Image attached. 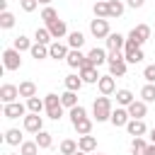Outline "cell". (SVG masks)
I'll return each mask as SVG.
<instances>
[{
  "label": "cell",
  "mask_w": 155,
  "mask_h": 155,
  "mask_svg": "<svg viewBox=\"0 0 155 155\" xmlns=\"http://www.w3.org/2000/svg\"><path fill=\"white\" fill-rule=\"evenodd\" d=\"M41 19H44V24H51V22H56L58 19V12H56V7H44L41 10Z\"/></svg>",
  "instance_id": "40"
},
{
  "label": "cell",
  "mask_w": 155,
  "mask_h": 155,
  "mask_svg": "<svg viewBox=\"0 0 155 155\" xmlns=\"http://www.w3.org/2000/svg\"><path fill=\"white\" fill-rule=\"evenodd\" d=\"M97 90H99L104 97L116 94V80H114L111 75H102V78H99V82H97Z\"/></svg>",
  "instance_id": "14"
},
{
  "label": "cell",
  "mask_w": 155,
  "mask_h": 155,
  "mask_svg": "<svg viewBox=\"0 0 155 155\" xmlns=\"http://www.w3.org/2000/svg\"><path fill=\"white\" fill-rule=\"evenodd\" d=\"M148 148V140L143 138V136H138V138H131V150L133 153H143Z\"/></svg>",
  "instance_id": "41"
},
{
  "label": "cell",
  "mask_w": 155,
  "mask_h": 155,
  "mask_svg": "<svg viewBox=\"0 0 155 155\" xmlns=\"http://www.w3.org/2000/svg\"><path fill=\"white\" fill-rule=\"evenodd\" d=\"M15 15L10 12V10H5V12H0V29H12L15 27Z\"/></svg>",
  "instance_id": "37"
},
{
  "label": "cell",
  "mask_w": 155,
  "mask_h": 155,
  "mask_svg": "<svg viewBox=\"0 0 155 155\" xmlns=\"http://www.w3.org/2000/svg\"><path fill=\"white\" fill-rule=\"evenodd\" d=\"M124 58H126V63H140L145 56H143V48L138 46V44H133V41H128L126 39V46H124Z\"/></svg>",
  "instance_id": "6"
},
{
  "label": "cell",
  "mask_w": 155,
  "mask_h": 155,
  "mask_svg": "<svg viewBox=\"0 0 155 155\" xmlns=\"http://www.w3.org/2000/svg\"><path fill=\"white\" fill-rule=\"evenodd\" d=\"M126 131H128V136L138 138V136H145V133H148V126H145L143 119H131V121L126 124Z\"/></svg>",
  "instance_id": "16"
},
{
  "label": "cell",
  "mask_w": 155,
  "mask_h": 155,
  "mask_svg": "<svg viewBox=\"0 0 155 155\" xmlns=\"http://www.w3.org/2000/svg\"><path fill=\"white\" fill-rule=\"evenodd\" d=\"M75 155H90V153H82V150H78V153H75Z\"/></svg>",
  "instance_id": "48"
},
{
  "label": "cell",
  "mask_w": 155,
  "mask_h": 155,
  "mask_svg": "<svg viewBox=\"0 0 155 155\" xmlns=\"http://www.w3.org/2000/svg\"><path fill=\"white\" fill-rule=\"evenodd\" d=\"M5 143H7V145H22V143H24L22 131H19V128H7V131H5Z\"/></svg>",
  "instance_id": "25"
},
{
  "label": "cell",
  "mask_w": 155,
  "mask_h": 155,
  "mask_svg": "<svg viewBox=\"0 0 155 155\" xmlns=\"http://www.w3.org/2000/svg\"><path fill=\"white\" fill-rule=\"evenodd\" d=\"M68 46H70L73 51H80V48L85 46V34H82V31H70V34H68Z\"/></svg>",
  "instance_id": "22"
},
{
  "label": "cell",
  "mask_w": 155,
  "mask_h": 155,
  "mask_svg": "<svg viewBox=\"0 0 155 155\" xmlns=\"http://www.w3.org/2000/svg\"><path fill=\"white\" fill-rule=\"evenodd\" d=\"M126 5H128V7H133V10H138V7H143V5H145V0H126Z\"/></svg>",
  "instance_id": "44"
},
{
  "label": "cell",
  "mask_w": 155,
  "mask_h": 155,
  "mask_svg": "<svg viewBox=\"0 0 155 155\" xmlns=\"http://www.w3.org/2000/svg\"><path fill=\"white\" fill-rule=\"evenodd\" d=\"M133 155H143V153H133Z\"/></svg>",
  "instance_id": "50"
},
{
  "label": "cell",
  "mask_w": 155,
  "mask_h": 155,
  "mask_svg": "<svg viewBox=\"0 0 155 155\" xmlns=\"http://www.w3.org/2000/svg\"><path fill=\"white\" fill-rule=\"evenodd\" d=\"M29 53H31V58H36V61H44V58H48V46H44V44H34Z\"/></svg>",
  "instance_id": "38"
},
{
  "label": "cell",
  "mask_w": 155,
  "mask_h": 155,
  "mask_svg": "<svg viewBox=\"0 0 155 155\" xmlns=\"http://www.w3.org/2000/svg\"><path fill=\"white\" fill-rule=\"evenodd\" d=\"M78 75L82 78V82H87V85H94V82H99V73H97V68L94 65H87V68H82V70H78Z\"/></svg>",
  "instance_id": "19"
},
{
  "label": "cell",
  "mask_w": 155,
  "mask_h": 155,
  "mask_svg": "<svg viewBox=\"0 0 155 155\" xmlns=\"http://www.w3.org/2000/svg\"><path fill=\"white\" fill-rule=\"evenodd\" d=\"M70 53V46L68 44H61V41H53L48 46V58H56V61H65Z\"/></svg>",
  "instance_id": "11"
},
{
  "label": "cell",
  "mask_w": 155,
  "mask_h": 155,
  "mask_svg": "<svg viewBox=\"0 0 155 155\" xmlns=\"http://www.w3.org/2000/svg\"><path fill=\"white\" fill-rule=\"evenodd\" d=\"M140 99H143L145 104L155 102V85H153V82H145V85L140 87Z\"/></svg>",
  "instance_id": "33"
},
{
  "label": "cell",
  "mask_w": 155,
  "mask_h": 155,
  "mask_svg": "<svg viewBox=\"0 0 155 155\" xmlns=\"http://www.w3.org/2000/svg\"><path fill=\"white\" fill-rule=\"evenodd\" d=\"M34 44L51 46V44H53V36H51V31H48L46 27H36V31H34Z\"/></svg>",
  "instance_id": "21"
},
{
  "label": "cell",
  "mask_w": 155,
  "mask_h": 155,
  "mask_svg": "<svg viewBox=\"0 0 155 155\" xmlns=\"http://www.w3.org/2000/svg\"><path fill=\"white\" fill-rule=\"evenodd\" d=\"M143 155H155V145H153V143H148V148L143 150Z\"/></svg>",
  "instance_id": "45"
},
{
  "label": "cell",
  "mask_w": 155,
  "mask_h": 155,
  "mask_svg": "<svg viewBox=\"0 0 155 155\" xmlns=\"http://www.w3.org/2000/svg\"><path fill=\"white\" fill-rule=\"evenodd\" d=\"M29 114V109H27V104H22V102H12V104H2V116L5 119H24Z\"/></svg>",
  "instance_id": "7"
},
{
  "label": "cell",
  "mask_w": 155,
  "mask_h": 155,
  "mask_svg": "<svg viewBox=\"0 0 155 155\" xmlns=\"http://www.w3.org/2000/svg\"><path fill=\"white\" fill-rule=\"evenodd\" d=\"M68 116H70V124H78L80 119H85V116H87V109H85L82 104H78V107L68 109Z\"/></svg>",
  "instance_id": "36"
},
{
  "label": "cell",
  "mask_w": 155,
  "mask_h": 155,
  "mask_svg": "<svg viewBox=\"0 0 155 155\" xmlns=\"http://www.w3.org/2000/svg\"><path fill=\"white\" fill-rule=\"evenodd\" d=\"M87 58L92 61V65H94V68H99V65H104V63L109 61V53H107L104 48H99V46H94V48H90V53H87Z\"/></svg>",
  "instance_id": "17"
},
{
  "label": "cell",
  "mask_w": 155,
  "mask_h": 155,
  "mask_svg": "<svg viewBox=\"0 0 155 155\" xmlns=\"http://www.w3.org/2000/svg\"><path fill=\"white\" fill-rule=\"evenodd\" d=\"M102 2H109V0H102Z\"/></svg>",
  "instance_id": "51"
},
{
  "label": "cell",
  "mask_w": 155,
  "mask_h": 155,
  "mask_svg": "<svg viewBox=\"0 0 155 155\" xmlns=\"http://www.w3.org/2000/svg\"><path fill=\"white\" fill-rule=\"evenodd\" d=\"M46 29L51 31V36H53V41H58V39H63V36H68V34H70L63 19H56V22H51V24H46Z\"/></svg>",
  "instance_id": "15"
},
{
  "label": "cell",
  "mask_w": 155,
  "mask_h": 155,
  "mask_svg": "<svg viewBox=\"0 0 155 155\" xmlns=\"http://www.w3.org/2000/svg\"><path fill=\"white\" fill-rule=\"evenodd\" d=\"M31 46H34V44H31V41H29V39L24 36V34L15 36V41H12V48H17L19 53H22V51H31Z\"/></svg>",
  "instance_id": "31"
},
{
  "label": "cell",
  "mask_w": 155,
  "mask_h": 155,
  "mask_svg": "<svg viewBox=\"0 0 155 155\" xmlns=\"http://www.w3.org/2000/svg\"><path fill=\"white\" fill-rule=\"evenodd\" d=\"M143 78H145V82H153L155 85V63H150V65L143 68Z\"/></svg>",
  "instance_id": "42"
},
{
  "label": "cell",
  "mask_w": 155,
  "mask_h": 155,
  "mask_svg": "<svg viewBox=\"0 0 155 155\" xmlns=\"http://www.w3.org/2000/svg\"><path fill=\"white\" fill-rule=\"evenodd\" d=\"M73 128L78 131V136H90V133H92V119L85 116V119H80L78 124H73Z\"/></svg>",
  "instance_id": "28"
},
{
  "label": "cell",
  "mask_w": 155,
  "mask_h": 155,
  "mask_svg": "<svg viewBox=\"0 0 155 155\" xmlns=\"http://www.w3.org/2000/svg\"><path fill=\"white\" fill-rule=\"evenodd\" d=\"M97 155H104V153H97Z\"/></svg>",
  "instance_id": "52"
},
{
  "label": "cell",
  "mask_w": 155,
  "mask_h": 155,
  "mask_svg": "<svg viewBox=\"0 0 155 155\" xmlns=\"http://www.w3.org/2000/svg\"><path fill=\"white\" fill-rule=\"evenodd\" d=\"M44 104H46V116L48 119H53V121H61L63 119V104H61V94H56V92H48L46 97H44Z\"/></svg>",
  "instance_id": "3"
},
{
  "label": "cell",
  "mask_w": 155,
  "mask_h": 155,
  "mask_svg": "<svg viewBox=\"0 0 155 155\" xmlns=\"http://www.w3.org/2000/svg\"><path fill=\"white\" fill-rule=\"evenodd\" d=\"M126 109H128L131 119H145V114H148V104H145L143 99H136V102H133V104H128Z\"/></svg>",
  "instance_id": "18"
},
{
  "label": "cell",
  "mask_w": 155,
  "mask_h": 155,
  "mask_svg": "<svg viewBox=\"0 0 155 155\" xmlns=\"http://www.w3.org/2000/svg\"><path fill=\"white\" fill-rule=\"evenodd\" d=\"M107 65H109V75H111V78H124L126 70H128V63H126V58H124V51H109Z\"/></svg>",
  "instance_id": "2"
},
{
  "label": "cell",
  "mask_w": 155,
  "mask_h": 155,
  "mask_svg": "<svg viewBox=\"0 0 155 155\" xmlns=\"http://www.w3.org/2000/svg\"><path fill=\"white\" fill-rule=\"evenodd\" d=\"M104 41H107V51H124V46H126V36L119 31H111Z\"/></svg>",
  "instance_id": "13"
},
{
  "label": "cell",
  "mask_w": 155,
  "mask_h": 155,
  "mask_svg": "<svg viewBox=\"0 0 155 155\" xmlns=\"http://www.w3.org/2000/svg\"><path fill=\"white\" fill-rule=\"evenodd\" d=\"M128 41H133V44H138L140 48H143V44L150 39V27L148 24H136L131 31H128V36H126Z\"/></svg>",
  "instance_id": "5"
},
{
  "label": "cell",
  "mask_w": 155,
  "mask_h": 155,
  "mask_svg": "<svg viewBox=\"0 0 155 155\" xmlns=\"http://www.w3.org/2000/svg\"><path fill=\"white\" fill-rule=\"evenodd\" d=\"M136 102V97H133V92L131 90H116V104L119 107H128V104H133Z\"/></svg>",
  "instance_id": "24"
},
{
  "label": "cell",
  "mask_w": 155,
  "mask_h": 155,
  "mask_svg": "<svg viewBox=\"0 0 155 155\" xmlns=\"http://www.w3.org/2000/svg\"><path fill=\"white\" fill-rule=\"evenodd\" d=\"M19 153H22V155H39V145H36V140H24V143L19 145Z\"/></svg>",
  "instance_id": "39"
},
{
  "label": "cell",
  "mask_w": 155,
  "mask_h": 155,
  "mask_svg": "<svg viewBox=\"0 0 155 155\" xmlns=\"http://www.w3.org/2000/svg\"><path fill=\"white\" fill-rule=\"evenodd\" d=\"M111 111H114V107H111V99L109 97H94V102H92V119L99 124V121H109L111 119Z\"/></svg>",
  "instance_id": "1"
},
{
  "label": "cell",
  "mask_w": 155,
  "mask_h": 155,
  "mask_svg": "<svg viewBox=\"0 0 155 155\" xmlns=\"http://www.w3.org/2000/svg\"><path fill=\"white\" fill-rule=\"evenodd\" d=\"M27 109H29V114H41V111H46V104L39 97H29L27 99Z\"/></svg>",
  "instance_id": "30"
},
{
  "label": "cell",
  "mask_w": 155,
  "mask_h": 155,
  "mask_svg": "<svg viewBox=\"0 0 155 155\" xmlns=\"http://www.w3.org/2000/svg\"><path fill=\"white\" fill-rule=\"evenodd\" d=\"M19 97H24V99H29V97H36V85H34L31 80H24V82H19Z\"/></svg>",
  "instance_id": "29"
},
{
  "label": "cell",
  "mask_w": 155,
  "mask_h": 155,
  "mask_svg": "<svg viewBox=\"0 0 155 155\" xmlns=\"http://www.w3.org/2000/svg\"><path fill=\"white\" fill-rule=\"evenodd\" d=\"M63 82H65V90H70V92H80V90H82V85H85V82H82V78H80V75H75V73H73V75H65V80H63Z\"/></svg>",
  "instance_id": "23"
},
{
  "label": "cell",
  "mask_w": 155,
  "mask_h": 155,
  "mask_svg": "<svg viewBox=\"0 0 155 155\" xmlns=\"http://www.w3.org/2000/svg\"><path fill=\"white\" fill-rule=\"evenodd\" d=\"M109 121H111L116 128H121V126L126 128V124L131 121V114H128V109H126V107H116V109L111 111V119H109Z\"/></svg>",
  "instance_id": "12"
},
{
  "label": "cell",
  "mask_w": 155,
  "mask_h": 155,
  "mask_svg": "<svg viewBox=\"0 0 155 155\" xmlns=\"http://www.w3.org/2000/svg\"><path fill=\"white\" fill-rule=\"evenodd\" d=\"M51 2H53V0H39V5H44V7H48Z\"/></svg>",
  "instance_id": "47"
},
{
  "label": "cell",
  "mask_w": 155,
  "mask_h": 155,
  "mask_svg": "<svg viewBox=\"0 0 155 155\" xmlns=\"http://www.w3.org/2000/svg\"><path fill=\"white\" fill-rule=\"evenodd\" d=\"M22 126H24V131L27 133H39V131H44V116H39V114H27L24 119H22Z\"/></svg>",
  "instance_id": "9"
},
{
  "label": "cell",
  "mask_w": 155,
  "mask_h": 155,
  "mask_svg": "<svg viewBox=\"0 0 155 155\" xmlns=\"http://www.w3.org/2000/svg\"><path fill=\"white\" fill-rule=\"evenodd\" d=\"M148 138H150V143H153V145H155V126H153V128H150V136H148Z\"/></svg>",
  "instance_id": "46"
},
{
  "label": "cell",
  "mask_w": 155,
  "mask_h": 155,
  "mask_svg": "<svg viewBox=\"0 0 155 155\" xmlns=\"http://www.w3.org/2000/svg\"><path fill=\"white\" fill-rule=\"evenodd\" d=\"M7 155H22V153H7Z\"/></svg>",
  "instance_id": "49"
},
{
  "label": "cell",
  "mask_w": 155,
  "mask_h": 155,
  "mask_svg": "<svg viewBox=\"0 0 155 155\" xmlns=\"http://www.w3.org/2000/svg\"><path fill=\"white\" fill-rule=\"evenodd\" d=\"M80 148H78V140H73V138H63L61 140V148H58V153L61 155H75Z\"/></svg>",
  "instance_id": "27"
},
{
  "label": "cell",
  "mask_w": 155,
  "mask_h": 155,
  "mask_svg": "<svg viewBox=\"0 0 155 155\" xmlns=\"http://www.w3.org/2000/svg\"><path fill=\"white\" fill-rule=\"evenodd\" d=\"M92 12H94V17H97V19H109V5H107V2H102V0H97V2H94Z\"/></svg>",
  "instance_id": "34"
},
{
  "label": "cell",
  "mask_w": 155,
  "mask_h": 155,
  "mask_svg": "<svg viewBox=\"0 0 155 155\" xmlns=\"http://www.w3.org/2000/svg\"><path fill=\"white\" fill-rule=\"evenodd\" d=\"M90 34L94 36V39H107L109 34H111V29H109V19H92L90 22Z\"/></svg>",
  "instance_id": "8"
},
{
  "label": "cell",
  "mask_w": 155,
  "mask_h": 155,
  "mask_svg": "<svg viewBox=\"0 0 155 155\" xmlns=\"http://www.w3.org/2000/svg\"><path fill=\"white\" fill-rule=\"evenodd\" d=\"M58 155H61V153H58Z\"/></svg>",
  "instance_id": "53"
},
{
  "label": "cell",
  "mask_w": 155,
  "mask_h": 155,
  "mask_svg": "<svg viewBox=\"0 0 155 155\" xmlns=\"http://www.w3.org/2000/svg\"><path fill=\"white\" fill-rule=\"evenodd\" d=\"M19 85H12V82H5L0 87V102L2 104H12V102H19Z\"/></svg>",
  "instance_id": "10"
},
{
  "label": "cell",
  "mask_w": 155,
  "mask_h": 155,
  "mask_svg": "<svg viewBox=\"0 0 155 155\" xmlns=\"http://www.w3.org/2000/svg\"><path fill=\"white\" fill-rule=\"evenodd\" d=\"M107 5H109V19H111V17H121L124 10H126V5H124L121 0H109Z\"/></svg>",
  "instance_id": "35"
},
{
  "label": "cell",
  "mask_w": 155,
  "mask_h": 155,
  "mask_svg": "<svg viewBox=\"0 0 155 155\" xmlns=\"http://www.w3.org/2000/svg\"><path fill=\"white\" fill-rule=\"evenodd\" d=\"M19 7H22L24 12H34V10L39 7V0H19Z\"/></svg>",
  "instance_id": "43"
},
{
  "label": "cell",
  "mask_w": 155,
  "mask_h": 155,
  "mask_svg": "<svg viewBox=\"0 0 155 155\" xmlns=\"http://www.w3.org/2000/svg\"><path fill=\"white\" fill-rule=\"evenodd\" d=\"M2 68L5 70H19L22 68V53L17 48H5L2 51Z\"/></svg>",
  "instance_id": "4"
},
{
  "label": "cell",
  "mask_w": 155,
  "mask_h": 155,
  "mask_svg": "<svg viewBox=\"0 0 155 155\" xmlns=\"http://www.w3.org/2000/svg\"><path fill=\"white\" fill-rule=\"evenodd\" d=\"M34 140H36V145H39L41 150H48V148L53 145V133H48V131H39Z\"/></svg>",
  "instance_id": "26"
},
{
  "label": "cell",
  "mask_w": 155,
  "mask_h": 155,
  "mask_svg": "<svg viewBox=\"0 0 155 155\" xmlns=\"http://www.w3.org/2000/svg\"><path fill=\"white\" fill-rule=\"evenodd\" d=\"M61 104H63L65 109H73V107H78V92H70V90H65V92L61 94Z\"/></svg>",
  "instance_id": "32"
},
{
  "label": "cell",
  "mask_w": 155,
  "mask_h": 155,
  "mask_svg": "<svg viewBox=\"0 0 155 155\" xmlns=\"http://www.w3.org/2000/svg\"><path fill=\"white\" fill-rule=\"evenodd\" d=\"M78 148L82 150V153H94L97 150V138L90 133V136H80L78 138Z\"/></svg>",
  "instance_id": "20"
}]
</instances>
